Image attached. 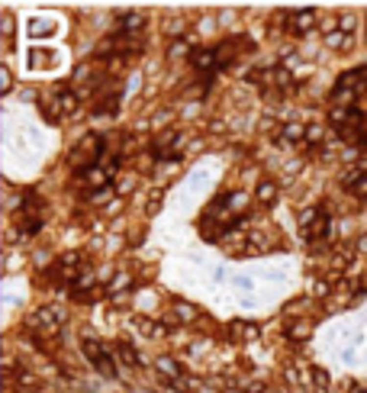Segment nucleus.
I'll list each match as a JSON object with an SVG mask.
<instances>
[{
  "instance_id": "obj_1",
  "label": "nucleus",
  "mask_w": 367,
  "mask_h": 393,
  "mask_svg": "<svg viewBox=\"0 0 367 393\" xmlns=\"http://www.w3.org/2000/svg\"><path fill=\"white\" fill-rule=\"evenodd\" d=\"M335 91H351L354 97L367 93V65H361V68H351V71H344V74L335 81Z\"/></svg>"
},
{
  "instance_id": "obj_2",
  "label": "nucleus",
  "mask_w": 367,
  "mask_h": 393,
  "mask_svg": "<svg viewBox=\"0 0 367 393\" xmlns=\"http://www.w3.org/2000/svg\"><path fill=\"white\" fill-rule=\"evenodd\" d=\"M84 355L93 361V368H97L100 374H107V377H116V368H113V361H110V355H107V351H103V348H100L93 339H84Z\"/></svg>"
},
{
  "instance_id": "obj_3",
  "label": "nucleus",
  "mask_w": 367,
  "mask_h": 393,
  "mask_svg": "<svg viewBox=\"0 0 367 393\" xmlns=\"http://www.w3.org/2000/svg\"><path fill=\"white\" fill-rule=\"evenodd\" d=\"M316 23H319V13H316V10H297V13H290V26H287V29H290L293 36H306Z\"/></svg>"
},
{
  "instance_id": "obj_4",
  "label": "nucleus",
  "mask_w": 367,
  "mask_h": 393,
  "mask_svg": "<svg viewBox=\"0 0 367 393\" xmlns=\"http://www.w3.org/2000/svg\"><path fill=\"white\" fill-rule=\"evenodd\" d=\"M190 65L197 71H216V68H219L216 48H197V52H190Z\"/></svg>"
},
{
  "instance_id": "obj_5",
  "label": "nucleus",
  "mask_w": 367,
  "mask_h": 393,
  "mask_svg": "<svg viewBox=\"0 0 367 393\" xmlns=\"http://www.w3.org/2000/svg\"><path fill=\"white\" fill-rule=\"evenodd\" d=\"M303 235L309 242H316V239H325V235H329V216H325V209H319V216H316L313 223L306 226L303 229Z\"/></svg>"
},
{
  "instance_id": "obj_6",
  "label": "nucleus",
  "mask_w": 367,
  "mask_h": 393,
  "mask_svg": "<svg viewBox=\"0 0 367 393\" xmlns=\"http://www.w3.org/2000/svg\"><path fill=\"white\" fill-rule=\"evenodd\" d=\"M313 319H293L290 325H287V339H293V342H306L309 335H313Z\"/></svg>"
},
{
  "instance_id": "obj_7",
  "label": "nucleus",
  "mask_w": 367,
  "mask_h": 393,
  "mask_svg": "<svg viewBox=\"0 0 367 393\" xmlns=\"http://www.w3.org/2000/svg\"><path fill=\"white\" fill-rule=\"evenodd\" d=\"M277 181H261L258 184V190H254V200L261 203V207H274L277 203Z\"/></svg>"
},
{
  "instance_id": "obj_8",
  "label": "nucleus",
  "mask_w": 367,
  "mask_h": 393,
  "mask_svg": "<svg viewBox=\"0 0 367 393\" xmlns=\"http://www.w3.org/2000/svg\"><path fill=\"white\" fill-rule=\"evenodd\" d=\"M325 46H329V48H335V52H348V48L354 46V39L348 36V32L335 29V32H329V36H325Z\"/></svg>"
},
{
  "instance_id": "obj_9",
  "label": "nucleus",
  "mask_w": 367,
  "mask_h": 393,
  "mask_svg": "<svg viewBox=\"0 0 367 393\" xmlns=\"http://www.w3.org/2000/svg\"><path fill=\"white\" fill-rule=\"evenodd\" d=\"M280 139L283 142H306V126L303 123H283L280 126Z\"/></svg>"
},
{
  "instance_id": "obj_10",
  "label": "nucleus",
  "mask_w": 367,
  "mask_h": 393,
  "mask_svg": "<svg viewBox=\"0 0 367 393\" xmlns=\"http://www.w3.org/2000/svg\"><path fill=\"white\" fill-rule=\"evenodd\" d=\"M322 136H325V126H319V123H309V126H306V142H309V145H319Z\"/></svg>"
},
{
  "instance_id": "obj_11",
  "label": "nucleus",
  "mask_w": 367,
  "mask_h": 393,
  "mask_svg": "<svg viewBox=\"0 0 367 393\" xmlns=\"http://www.w3.org/2000/svg\"><path fill=\"white\" fill-rule=\"evenodd\" d=\"M348 193H351V197H358V200H367V174H361L354 184H348Z\"/></svg>"
},
{
  "instance_id": "obj_12",
  "label": "nucleus",
  "mask_w": 367,
  "mask_h": 393,
  "mask_svg": "<svg viewBox=\"0 0 367 393\" xmlns=\"http://www.w3.org/2000/svg\"><path fill=\"white\" fill-rule=\"evenodd\" d=\"M158 368L164 370V374H171V377H177V374H181V368H177V364L171 361V358H161V361H158Z\"/></svg>"
},
{
  "instance_id": "obj_13",
  "label": "nucleus",
  "mask_w": 367,
  "mask_h": 393,
  "mask_svg": "<svg viewBox=\"0 0 367 393\" xmlns=\"http://www.w3.org/2000/svg\"><path fill=\"white\" fill-rule=\"evenodd\" d=\"M313 377H316V384H319L322 390L329 387V374H325V370H322V368H316V370H313Z\"/></svg>"
},
{
  "instance_id": "obj_14",
  "label": "nucleus",
  "mask_w": 367,
  "mask_h": 393,
  "mask_svg": "<svg viewBox=\"0 0 367 393\" xmlns=\"http://www.w3.org/2000/svg\"><path fill=\"white\" fill-rule=\"evenodd\" d=\"M354 252H358V254H367V232H361V235H358V242H354Z\"/></svg>"
},
{
  "instance_id": "obj_15",
  "label": "nucleus",
  "mask_w": 367,
  "mask_h": 393,
  "mask_svg": "<svg viewBox=\"0 0 367 393\" xmlns=\"http://www.w3.org/2000/svg\"><path fill=\"white\" fill-rule=\"evenodd\" d=\"M177 313H181L184 319H193L197 313H193V306H187V303H177Z\"/></svg>"
},
{
  "instance_id": "obj_16",
  "label": "nucleus",
  "mask_w": 367,
  "mask_h": 393,
  "mask_svg": "<svg viewBox=\"0 0 367 393\" xmlns=\"http://www.w3.org/2000/svg\"><path fill=\"white\" fill-rule=\"evenodd\" d=\"M329 290H332V287L325 284V280H319V284L313 287V293H316V297H329Z\"/></svg>"
},
{
  "instance_id": "obj_17",
  "label": "nucleus",
  "mask_w": 367,
  "mask_h": 393,
  "mask_svg": "<svg viewBox=\"0 0 367 393\" xmlns=\"http://www.w3.org/2000/svg\"><path fill=\"white\" fill-rule=\"evenodd\" d=\"M174 55H187V42H174V46H171V58H174Z\"/></svg>"
},
{
  "instance_id": "obj_18",
  "label": "nucleus",
  "mask_w": 367,
  "mask_h": 393,
  "mask_svg": "<svg viewBox=\"0 0 367 393\" xmlns=\"http://www.w3.org/2000/svg\"><path fill=\"white\" fill-rule=\"evenodd\" d=\"M351 393H367V387H354V390Z\"/></svg>"
},
{
  "instance_id": "obj_19",
  "label": "nucleus",
  "mask_w": 367,
  "mask_h": 393,
  "mask_svg": "<svg viewBox=\"0 0 367 393\" xmlns=\"http://www.w3.org/2000/svg\"><path fill=\"white\" fill-rule=\"evenodd\" d=\"M364 42H367V36H364Z\"/></svg>"
}]
</instances>
